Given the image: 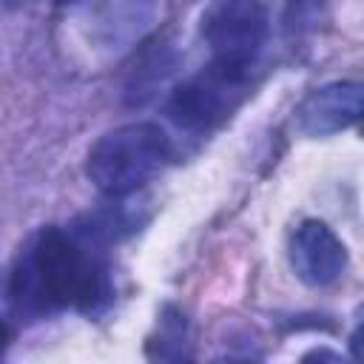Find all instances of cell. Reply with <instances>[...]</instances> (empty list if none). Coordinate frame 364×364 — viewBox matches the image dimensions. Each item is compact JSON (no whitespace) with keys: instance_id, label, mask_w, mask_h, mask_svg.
Segmentation results:
<instances>
[{"instance_id":"obj_11","label":"cell","mask_w":364,"mask_h":364,"mask_svg":"<svg viewBox=\"0 0 364 364\" xmlns=\"http://www.w3.org/2000/svg\"><path fill=\"white\" fill-rule=\"evenodd\" d=\"M57 3H60V6H65V3H71V0H57Z\"/></svg>"},{"instance_id":"obj_6","label":"cell","mask_w":364,"mask_h":364,"mask_svg":"<svg viewBox=\"0 0 364 364\" xmlns=\"http://www.w3.org/2000/svg\"><path fill=\"white\" fill-rule=\"evenodd\" d=\"M290 264L296 276L310 287H324L347 267V250L341 239L318 219H307L290 239Z\"/></svg>"},{"instance_id":"obj_8","label":"cell","mask_w":364,"mask_h":364,"mask_svg":"<svg viewBox=\"0 0 364 364\" xmlns=\"http://www.w3.org/2000/svg\"><path fill=\"white\" fill-rule=\"evenodd\" d=\"M159 358H182V344H185V316L173 307H168L159 318Z\"/></svg>"},{"instance_id":"obj_5","label":"cell","mask_w":364,"mask_h":364,"mask_svg":"<svg viewBox=\"0 0 364 364\" xmlns=\"http://www.w3.org/2000/svg\"><path fill=\"white\" fill-rule=\"evenodd\" d=\"M364 122V82L336 80L313 88L296 108V125L307 136H330Z\"/></svg>"},{"instance_id":"obj_3","label":"cell","mask_w":364,"mask_h":364,"mask_svg":"<svg viewBox=\"0 0 364 364\" xmlns=\"http://www.w3.org/2000/svg\"><path fill=\"white\" fill-rule=\"evenodd\" d=\"M199 37L210 63L250 74L270 37V11L264 0H210L199 17Z\"/></svg>"},{"instance_id":"obj_10","label":"cell","mask_w":364,"mask_h":364,"mask_svg":"<svg viewBox=\"0 0 364 364\" xmlns=\"http://www.w3.org/2000/svg\"><path fill=\"white\" fill-rule=\"evenodd\" d=\"M313 358H318V361H321V358L341 361V355H338V353H330V350H313V353H307V355H304V361H313Z\"/></svg>"},{"instance_id":"obj_7","label":"cell","mask_w":364,"mask_h":364,"mask_svg":"<svg viewBox=\"0 0 364 364\" xmlns=\"http://www.w3.org/2000/svg\"><path fill=\"white\" fill-rule=\"evenodd\" d=\"M156 17V0H88V34L102 48L119 51L139 40Z\"/></svg>"},{"instance_id":"obj_9","label":"cell","mask_w":364,"mask_h":364,"mask_svg":"<svg viewBox=\"0 0 364 364\" xmlns=\"http://www.w3.org/2000/svg\"><path fill=\"white\" fill-rule=\"evenodd\" d=\"M350 353H353V358L355 361H364V321L353 330V336H350Z\"/></svg>"},{"instance_id":"obj_2","label":"cell","mask_w":364,"mask_h":364,"mask_svg":"<svg viewBox=\"0 0 364 364\" xmlns=\"http://www.w3.org/2000/svg\"><path fill=\"white\" fill-rule=\"evenodd\" d=\"M171 156V139L156 122H125L102 134L88 156L85 176L105 196H128L139 191Z\"/></svg>"},{"instance_id":"obj_4","label":"cell","mask_w":364,"mask_h":364,"mask_svg":"<svg viewBox=\"0 0 364 364\" xmlns=\"http://www.w3.org/2000/svg\"><path fill=\"white\" fill-rule=\"evenodd\" d=\"M247 77L250 74L210 63L205 71H199L171 94L168 117L188 131L210 128L233 111L242 97V88L247 85Z\"/></svg>"},{"instance_id":"obj_1","label":"cell","mask_w":364,"mask_h":364,"mask_svg":"<svg viewBox=\"0 0 364 364\" xmlns=\"http://www.w3.org/2000/svg\"><path fill=\"white\" fill-rule=\"evenodd\" d=\"M97 247L100 242L80 228H43L34 233L9 270V310L20 318H37L63 307L88 316L105 310L114 287Z\"/></svg>"}]
</instances>
